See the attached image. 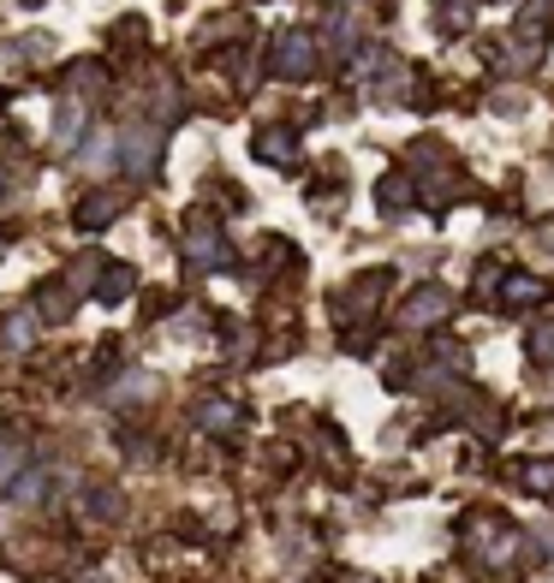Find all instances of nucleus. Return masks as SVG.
Masks as SVG:
<instances>
[{"mask_svg": "<svg viewBox=\"0 0 554 583\" xmlns=\"http://www.w3.org/2000/svg\"><path fill=\"white\" fill-rule=\"evenodd\" d=\"M7 471H19V447H0V483H7Z\"/></svg>", "mask_w": 554, "mask_h": 583, "instance_id": "f257e3e1", "label": "nucleus"}]
</instances>
